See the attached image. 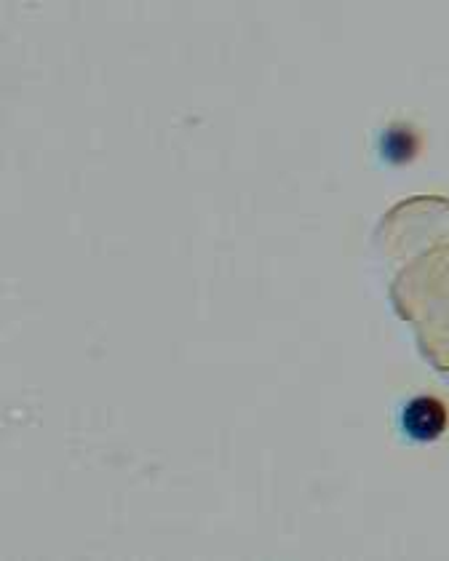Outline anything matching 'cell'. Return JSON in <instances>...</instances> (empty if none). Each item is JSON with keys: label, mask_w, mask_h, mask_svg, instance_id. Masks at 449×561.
Masks as SVG:
<instances>
[{"label": "cell", "mask_w": 449, "mask_h": 561, "mask_svg": "<svg viewBox=\"0 0 449 561\" xmlns=\"http://www.w3.org/2000/svg\"><path fill=\"white\" fill-rule=\"evenodd\" d=\"M447 407L433 396H417L404 407L401 423L404 431L417 441H433L439 439L444 428H447Z\"/></svg>", "instance_id": "1"}, {"label": "cell", "mask_w": 449, "mask_h": 561, "mask_svg": "<svg viewBox=\"0 0 449 561\" xmlns=\"http://www.w3.org/2000/svg\"><path fill=\"white\" fill-rule=\"evenodd\" d=\"M417 150V139L409 129H391L383 139V153L391 161H407Z\"/></svg>", "instance_id": "2"}]
</instances>
